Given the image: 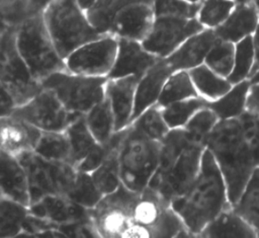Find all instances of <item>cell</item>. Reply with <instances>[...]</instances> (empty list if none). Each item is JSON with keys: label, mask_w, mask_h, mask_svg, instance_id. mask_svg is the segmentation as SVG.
I'll return each instance as SVG.
<instances>
[{"label": "cell", "mask_w": 259, "mask_h": 238, "mask_svg": "<svg viewBox=\"0 0 259 238\" xmlns=\"http://www.w3.org/2000/svg\"><path fill=\"white\" fill-rule=\"evenodd\" d=\"M227 184L233 205L259 166V115L246 109L241 115L220 120L204 141Z\"/></svg>", "instance_id": "6da1fadb"}, {"label": "cell", "mask_w": 259, "mask_h": 238, "mask_svg": "<svg viewBox=\"0 0 259 238\" xmlns=\"http://www.w3.org/2000/svg\"><path fill=\"white\" fill-rule=\"evenodd\" d=\"M204 149V144L195 142L184 128L169 130L161 142L158 166L147 187L170 206L196 178Z\"/></svg>", "instance_id": "7a4b0ae2"}, {"label": "cell", "mask_w": 259, "mask_h": 238, "mask_svg": "<svg viewBox=\"0 0 259 238\" xmlns=\"http://www.w3.org/2000/svg\"><path fill=\"white\" fill-rule=\"evenodd\" d=\"M230 205L225 178L213 156L205 148L196 178L170 206L190 233L197 237L202 229Z\"/></svg>", "instance_id": "3957f363"}, {"label": "cell", "mask_w": 259, "mask_h": 238, "mask_svg": "<svg viewBox=\"0 0 259 238\" xmlns=\"http://www.w3.org/2000/svg\"><path fill=\"white\" fill-rule=\"evenodd\" d=\"M42 18L64 60L81 45L104 35L90 23L78 0H53L42 12Z\"/></svg>", "instance_id": "277c9868"}, {"label": "cell", "mask_w": 259, "mask_h": 238, "mask_svg": "<svg viewBox=\"0 0 259 238\" xmlns=\"http://www.w3.org/2000/svg\"><path fill=\"white\" fill-rule=\"evenodd\" d=\"M160 149L161 142L148 138L133 125L125 128L118 147L122 184L134 191L142 192L158 166Z\"/></svg>", "instance_id": "5b68a950"}, {"label": "cell", "mask_w": 259, "mask_h": 238, "mask_svg": "<svg viewBox=\"0 0 259 238\" xmlns=\"http://www.w3.org/2000/svg\"><path fill=\"white\" fill-rule=\"evenodd\" d=\"M18 52L32 77L41 81L49 75L66 70L64 59L58 53L46 27L42 13L26 18L16 29Z\"/></svg>", "instance_id": "8992f818"}, {"label": "cell", "mask_w": 259, "mask_h": 238, "mask_svg": "<svg viewBox=\"0 0 259 238\" xmlns=\"http://www.w3.org/2000/svg\"><path fill=\"white\" fill-rule=\"evenodd\" d=\"M141 192L127 188L122 182L112 192L104 194L91 210L90 217L100 237H146L134 223Z\"/></svg>", "instance_id": "52a82bcc"}, {"label": "cell", "mask_w": 259, "mask_h": 238, "mask_svg": "<svg viewBox=\"0 0 259 238\" xmlns=\"http://www.w3.org/2000/svg\"><path fill=\"white\" fill-rule=\"evenodd\" d=\"M28 184L29 206L49 194L67 195L74 185L77 169L68 162L48 160L34 151L18 155Z\"/></svg>", "instance_id": "ba28073f"}, {"label": "cell", "mask_w": 259, "mask_h": 238, "mask_svg": "<svg viewBox=\"0 0 259 238\" xmlns=\"http://www.w3.org/2000/svg\"><path fill=\"white\" fill-rule=\"evenodd\" d=\"M107 77L85 76L70 71L55 72L40 81L71 112L83 115L105 97Z\"/></svg>", "instance_id": "9c48e42d"}, {"label": "cell", "mask_w": 259, "mask_h": 238, "mask_svg": "<svg viewBox=\"0 0 259 238\" xmlns=\"http://www.w3.org/2000/svg\"><path fill=\"white\" fill-rule=\"evenodd\" d=\"M16 30L0 34V83L13 97L16 106L23 104L40 89V82L34 79L21 58L16 42Z\"/></svg>", "instance_id": "30bf717a"}, {"label": "cell", "mask_w": 259, "mask_h": 238, "mask_svg": "<svg viewBox=\"0 0 259 238\" xmlns=\"http://www.w3.org/2000/svg\"><path fill=\"white\" fill-rule=\"evenodd\" d=\"M11 113L40 131L54 132L65 131L80 116L69 111L51 90L42 87L29 100L16 106Z\"/></svg>", "instance_id": "8fae6325"}, {"label": "cell", "mask_w": 259, "mask_h": 238, "mask_svg": "<svg viewBox=\"0 0 259 238\" xmlns=\"http://www.w3.org/2000/svg\"><path fill=\"white\" fill-rule=\"evenodd\" d=\"M117 45L118 38L112 34L89 41L65 58L66 69L85 76L107 77L116 57Z\"/></svg>", "instance_id": "7c38bea8"}, {"label": "cell", "mask_w": 259, "mask_h": 238, "mask_svg": "<svg viewBox=\"0 0 259 238\" xmlns=\"http://www.w3.org/2000/svg\"><path fill=\"white\" fill-rule=\"evenodd\" d=\"M203 28L196 18L155 16L149 33L141 43L157 58L166 59L184 41Z\"/></svg>", "instance_id": "4fadbf2b"}, {"label": "cell", "mask_w": 259, "mask_h": 238, "mask_svg": "<svg viewBox=\"0 0 259 238\" xmlns=\"http://www.w3.org/2000/svg\"><path fill=\"white\" fill-rule=\"evenodd\" d=\"M158 60L141 42L118 38L116 57L107 78L136 77L139 80Z\"/></svg>", "instance_id": "5bb4252c"}, {"label": "cell", "mask_w": 259, "mask_h": 238, "mask_svg": "<svg viewBox=\"0 0 259 238\" xmlns=\"http://www.w3.org/2000/svg\"><path fill=\"white\" fill-rule=\"evenodd\" d=\"M153 21L154 11L152 4H131L115 13L108 34H112L117 38L142 42L149 33Z\"/></svg>", "instance_id": "9a60e30c"}, {"label": "cell", "mask_w": 259, "mask_h": 238, "mask_svg": "<svg viewBox=\"0 0 259 238\" xmlns=\"http://www.w3.org/2000/svg\"><path fill=\"white\" fill-rule=\"evenodd\" d=\"M40 130L10 113L0 116V152L17 157L33 151Z\"/></svg>", "instance_id": "2e32d148"}, {"label": "cell", "mask_w": 259, "mask_h": 238, "mask_svg": "<svg viewBox=\"0 0 259 238\" xmlns=\"http://www.w3.org/2000/svg\"><path fill=\"white\" fill-rule=\"evenodd\" d=\"M174 71L165 59H159L137 82L132 123L147 108L157 104L163 86Z\"/></svg>", "instance_id": "e0dca14e"}, {"label": "cell", "mask_w": 259, "mask_h": 238, "mask_svg": "<svg viewBox=\"0 0 259 238\" xmlns=\"http://www.w3.org/2000/svg\"><path fill=\"white\" fill-rule=\"evenodd\" d=\"M137 82L136 77L107 78L105 97L108 99L113 112L115 132L122 131L132 124Z\"/></svg>", "instance_id": "ac0fdd59"}, {"label": "cell", "mask_w": 259, "mask_h": 238, "mask_svg": "<svg viewBox=\"0 0 259 238\" xmlns=\"http://www.w3.org/2000/svg\"><path fill=\"white\" fill-rule=\"evenodd\" d=\"M217 35L213 29L203 28L189 36L165 60L173 71H189L204 63Z\"/></svg>", "instance_id": "d6986e66"}, {"label": "cell", "mask_w": 259, "mask_h": 238, "mask_svg": "<svg viewBox=\"0 0 259 238\" xmlns=\"http://www.w3.org/2000/svg\"><path fill=\"white\" fill-rule=\"evenodd\" d=\"M28 213L65 225L90 218L89 210L77 205L67 195L49 194L28 207Z\"/></svg>", "instance_id": "ffe728a7"}, {"label": "cell", "mask_w": 259, "mask_h": 238, "mask_svg": "<svg viewBox=\"0 0 259 238\" xmlns=\"http://www.w3.org/2000/svg\"><path fill=\"white\" fill-rule=\"evenodd\" d=\"M0 196L29 207L25 171L16 157L0 152Z\"/></svg>", "instance_id": "44dd1931"}, {"label": "cell", "mask_w": 259, "mask_h": 238, "mask_svg": "<svg viewBox=\"0 0 259 238\" xmlns=\"http://www.w3.org/2000/svg\"><path fill=\"white\" fill-rule=\"evenodd\" d=\"M259 23V14L251 2L236 4L223 24L217 27V37L233 44L251 36Z\"/></svg>", "instance_id": "7402d4cb"}, {"label": "cell", "mask_w": 259, "mask_h": 238, "mask_svg": "<svg viewBox=\"0 0 259 238\" xmlns=\"http://www.w3.org/2000/svg\"><path fill=\"white\" fill-rule=\"evenodd\" d=\"M199 238H254L257 232L232 208H225L212 221H210L198 234Z\"/></svg>", "instance_id": "603a6c76"}, {"label": "cell", "mask_w": 259, "mask_h": 238, "mask_svg": "<svg viewBox=\"0 0 259 238\" xmlns=\"http://www.w3.org/2000/svg\"><path fill=\"white\" fill-rule=\"evenodd\" d=\"M250 86L251 82L248 79L235 83L219 99L207 101L206 106L217 114L219 120L238 117L246 110Z\"/></svg>", "instance_id": "cb8c5ba5"}, {"label": "cell", "mask_w": 259, "mask_h": 238, "mask_svg": "<svg viewBox=\"0 0 259 238\" xmlns=\"http://www.w3.org/2000/svg\"><path fill=\"white\" fill-rule=\"evenodd\" d=\"M232 208L257 233L259 232V166L251 173Z\"/></svg>", "instance_id": "d4e9b609"}, {"label": "cell", "mask_w": 259, "mask_h": 238, "mask_svg": "<svg viewBox=\"0 0 259 238\" xmlns=\"http://www.w3.org/2000/svg\"><path fill=\"white\" fill-rule=\"evenodd\" d=\"M188 72L197 94L206 101L219 99L233 85L228 78L217 74L205 64H201Z\"/></svg>", "instance_id": "484cf974"}, {"label": "cell", "mask_w": 259, "mask_h": 238, "mask_svg": "<svg viewBox=\"0 0 259 238\" xmlns=\"http://www.w3.org/2000/svg\"><path fill=\"white\" fill-rule=\"evenodd\" d=\"M65 133L70 145V164L76 168V166L89 155L99 143L89 131L84 114L77 117L65 130Z\"/></svg>", "instance_id": "4316f807"}, {"label": "cell", "mask_w": 259, "mask_h": 238, "mask_svg": "<svg viewBox=\"0 0 259 238\" xmlns=\"http://www.w3.org/2000/svg\"><path fill=\"white\" fill-rule=\"evenodd\" d=\"M123 136V130L121 137L113 144L110 148L102 162L97 168H95L90 175L100 190L104 195L114 191L121 183L120 173H119V161H118V147Z\"/></svg>", "instance_id": "83f0119b"}, {"label": "cell", "mask_w": 259, "mask_h": 238, "mask_svg": "<svg viewBox=\"0 0 259 238\" xmlns=\"http://www.w3.org/2000/svg\"><path fill=\"white\" fill-rule=\"evenodd\" d=\"M86 125L99 144H106L115 133L114 116L106 97L95 104L85 114Z\"/></svg>", "instance_id": "f1b7e54d"}, {"label": "cell", "mask_w": 259, "mask_h": 238, "mask_svg": "<svg viewBox=\"0 0 259 238\" xmlns=\"http://www.w3.org/2000/svg\"><path fill=\"white\" fill-rule=\"evenodd\" d=\"M197 91L193 85L188 71H174L166 80L157 105L162 108L170 103L197 97Z\"/></svg>", "instance_id": "f546056e"}, {"label": "cell", "mask_w": 259, "mask_h": 238, "mask_svg": "<svg viewBox=\"0 0 259 238\" xmlns=\"http://www.w3.org/2000/svg\"><path fill=\"white\" fill-rule=\"evenodd\" d=\"M153 0H96L86 10L90 23L102 34H108L111 21L115 13L121 8L135 3H150Z\"/></svg>", "instance_id": "4dcf8cb0"}, {"label": "cell", "mask_w": 259, "mask_h": 238, "mask_svg": "<svg viewBox=\"0 0 259 238\" xmlns=\"http://www.w3.org/2000/svg\"><path fill=\"white\" fill-rule=\"evenodd\" d=\"M33 151L48 160L70 163V145L65 131H40Z\"/></svg>", "instance_id": "1f68e13d"}, {"label": "cell", "mask_w": 259, "mask_h": 238, "mask_svg": "<svg viewBox=\"0 0 259 238\" xmlns=\"http://www.w3.org/2000/svg\"><path fill=\"white\" fill-rule=\"evenodd\" d=\"M27 215L28 207L0 196V237L19 236Z\"/></svg>", "instance_id": "d6a6232c"}, {"label": "cell", "mask_w": 259, "mask_h": 238, "mask_svg": "<svg viewBox=\"0 0 259 238\" xmlns=\"http://www.w3.org/2000/svg\"><path fill=\"white\" fill-rule=\"evenodd\" d=\"M207 101L200 96L176 101L161 108V112L168 128H184L191 116L200 108L206 106Z\"/></svg>", "instance_id": "836d02e7"}, {"label": "cell", "mask_w": 259, "mask_h": 238, "mask_svg": "<svg viewBox=\"0 0 259 238\" xmlns=\"http://www.w3.org/2000/svg\"><path fill=\"white\" fill-rule=\"evenodd\" d=\"M255 64V51L252 35L247 36L235 44L234 65L228 80L232 83H238L249 79Z\"/></svg>", "instance_id": "e575fe53"}, {"label": "cell", "mask_w": 259, "mask_h": 238, "mask_svg": "<svg viewBox=\"0 0 259 238\" xmlns=\"http://www.w3.org/2000/svg\"><path fill=\"white\" fill-rule=\"evenodd\" d=\"M235 6L233 0H202L196 19L204 28L215 29L225 22Z\"/></svg>", "instance_id": "d590c367"}, {"label": "cell", "mask_w": 259, "mask_h": 238, "mask_svg": "<svg viewBox=\"0 0 259 238\" xmlns=\"http://www.w3.org/2000/svg\"><path fill=\"white\" fill-rule=\"evenodd\" d=\"M67 196L77 205L91 210L99 203L103 194L95 185L90 173L77 170L74 185Z\"/></svg>", "instance_id": "8d00e7d4"}, {"label": "cell", "mask_w": 259, "mask_h": 238, "mask_svg": "<svg viewBox=\"0 0 259 238\" xmlns=\"http://www.w3.org/2000/svg\"><path fill=\"white\" fill-rule=\"evenodd\" d=\"M234 54L235 44L217 37L207 53L203 64L217 74L228 78L233 69Z\"/></svg>", "instance_id": "74e56055"}, {"label": "cell", "mask_w": 259, "mask_h": 238, "mask_svg": "<svg viewBox=\"0 0 259 238\" xmlns=\"http://www.w3.org/2000/svg\"><path fill=\"white\" fill-rule=\"evenodd\" d=\"M131 125L139 129L148 138L159 142H162L170 130L163 118L161 108L157 104L143 111Z\"/></svg>", "instance_id": "f35d334b"}, {"label": "cell", "mask_w": 259, "mask_h": 238, "mask_svg": "<svg viewBox=\"0 0 259 238\" xmlns=\"http://www.w3.org/2000/svg\"><path fill=\"white\" fill-rule=\"evenodd\" d=\"M28 17L29 0H0V34L16 30Z\"/></svg>", "instance_id": "ab89813d"}, {"label": "cell", "mask_w": 259, "mask_h": 238, "mask_svg": "<svg viewBox=\"0 0 259 238\" xmlns=\"http://www.w3.org/2000/svg\"><path fill=\"white\" fill-rule=\"evenodd\" d=\"M219 121L217 114L209 107L204 106L191 116L184 126V129L195 142L204 144L206 137Z\"/></svg>", "instance_id": "60d3db41"}, {"label": "cell", "mask_w": 259, "mask_h": 238, "mask_svg": "<svg viewBox=\"0 0 259 238\" xmlns=\"http://www.w3.org/2000/svg\"><path fill=\"white\" fill-rule=\"evenodd\" d=\"M152 7L155 16H179L196 18L199 3L185 0H153Z\"/></svg>", "instance_id": "b9f144b4"}, {"label": "cell", "mask_w": 259, "mask_h": 238, "mask_svg": "<svg viewBox=\"0 0 259 238\" xmlns=\"http://www.w3.org/2000/svg\"><path fill=\"white\" fill-rule=\"evenodd\" d=\"M16 107V103L6 88L0 83V116L10 114Z\"/></svg>", "instance_id": "7bdbcfd3"}, {"label": "cell", "mask_w": 259, "mask_h": 238, "mask_svg": "<svg viewBox=\"0 0 259 238\" xmlns=\"http://www.w3.org/2000/svg\"><path fill=\"white\" fill-rule=\"evenodd\" d=\"M246 109L259 115V83L251 84L247 97Z\"/></svg>", "instance_id": "ee69618b"}, {"label": "cell", "mask_w": 259, "mask_h": 238, "mask_svg": "<svg viewBox=\"0 0 259 238\" xmlns=\"http://www.w3.org/2000/svg\"><path fill=\"white\" fill-rule=\"evenodd\" d=\"M53 0H29V14L30 16L41 14Z\"/></svg>", "instance_id": "f6af8a7d"}, {"label": "cell", "mask_w": 259, "mask_h": 238, "mask_svg": "<svg viewBox=\"0 0 259 238\" xmlns=\"http://www.w3.org/2000/svg\"><path fill=\"white\" fill-rule=\"evenodd\" d=\"M252 39H253V46H254V51H255V64L253 67V69H254L259 65V23H258L254 33L252 34Z\"/></svg>", "instance_id": "bcb514c9"}, {"label": "cell", "mask_w": 259, "mask_h": 238, "mask_svg": "<svg viewBox=\"0 0 259 238\" xmlns=\"http://www.w3.org/2000/svg\"><path fill=\"white\" fill-rule=\"evenodd\" d=\"M251 84H255V83H259V65L254 68L249 76V79H248Z\"/></svg>", "instance_id": "7dc6e473"}, {"label": "cell", "mask_w": 259, "mask_h": 238, "mask_svg": "<svg viewBox=\"0 0 259 238\" xmlns=\"http://www.w3.org/2000/svg\"><path fill=\"white\" fill-rule=\"evenodd\" d=\"M95 1L96 0H78V3L86 11V10H88L94 4Z\"/></svg>", "instance_id": "c3c4849f"}, {"label": "cell", "mask_w": 259, "mask_h": 238, "mask_svg": "<svg viewBox=\"0 0 259 238\" xmlns=\"http://www.w3.org/2000/svg\"><path fill=\"white\" fill-rule=\"evenodd\" d=\"M250 2L254 5V7L256 8V10H257V12L259 14V0H251Z\"/></svg>", "instance_id": "681fc988"}, {"label": "cell", "mask_w": 259, "mask_h": 238, "mask_svg": "<svg viewBox=\"0 0 259 238\" xmlns=\"http://www.w3.org/2000/svg\"><path fill=\"white\" fill-rule=\"evenodd\" d=\"M236 4H241V3H247V2H250L251 0H233Z\"/></svg>", "instance_id": "f907efd6"}, {"label": "cell", "mask_w": 259, "mask_h": 238, "mask_svg": "<svg viewBox=\"0 0 259 238\" xmlns=\"http://www.w3.org/2000/svg\"><path fill=\"white\" fill-rule=\"evenodd\" d=\"M187 2H190V3H200L202 0H185Z\"/></svg>", "instance_id": "816d5d0a"}, {"label": "cell", "mask_w": 259, "mask_h": 238, "mask_svg": "<svg viewBox=\"0 0 259 238\" xmlns=\"http://www.w3.org/2000/svg\"><path fill=\"white\" fill-rule=\"evenodd\" d=\"M257 237H259V232H258V233H257Z\"/></svg>", "instance_id": "f5cc1de1"}]
</instances>
